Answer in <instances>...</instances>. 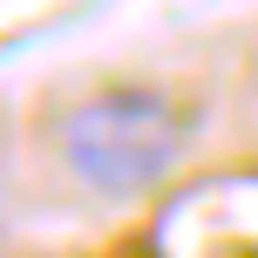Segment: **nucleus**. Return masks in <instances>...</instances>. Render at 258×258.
I'll return each mask as SVG.
<instances>
[{
    "label": "nucleus",
    "mask_w": 258,
    "mask_h": 258,
    "mask_svg": "<svg viewBox=\"0 0 258 258\" xmlns=\"http://www.w3.org/2000/svg\"><path fill=\"white\" fill-rule=\"evenodd\" d=\"M68 177L89 183L95 197H143L183 163L190 150V116L170 102L163 89L116 82V89L82 95L54 129Z\"/></svg>",
    "instance_id": "nucleus-1"
}]
</instances>
